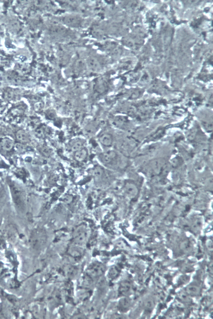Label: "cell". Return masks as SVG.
<instances>
[{
    "label": "cell",
    "instance_id": "cell-1",
    "mask_svg": "<svg viewBox=\"0 0 213 319\" xmlns=\"http://www.w3.org/2000/svg\"><path fill=\"white\" fill-rule=\"evenodd\" d=\"M13 200L15 205L21 211H24L26 208V197L22 188L14 182L9 183Z\"/></svg>",
    "mask_w": 213,
    "mask_h": 319
},
{
    "label": "cell",
    "instance_id": "cell-2",
    "mask_svg": "<svg viewBox=\"0 0 213 319\" xmlns=\"http://www.w3.org/2000/svg\"><path fill=\"white\" fill-rule=\"evenodd\" d=\"M46 241V233L42 229H36L31 233L29 242L30 246L35 250H39L42 248Z\"/></svg>",
    "mask_w": 213,
    "mask_h": 319
},
{
    "label": "cell",
    "instance_id": "cell-3",
    "mask_svg": "<svg viewBox=\"0 0 213 319\" xmlns=\"http://www.w3.org/2000/svg\"><path fill=\"white\" fill-rule=\"evenodd\" d=\"M106 267L102 263L95 262L92 263L88 267L86 270L87 275L91 278H98L101 276L105 272Z\"/></svg>",
    "mask_w": 213,
    "mask_h": 319
},
{
    "label": "cell",
    "instance_id": "cell-4",
    "mask_svg": "<svg viewBox=\"0 0 213 319\" xmlns=\"http://www.w3.org/2000/svg\"><path fill=\"white\" fill-rule=\"evenodd\" d=\"M4 237L8 242L15 244L17 242L19 238V233L16 226L13 224L7 225L3 230Z\"/></svg>",
    "mask_w": 213,
    "mask_h": 319
},
{
    "label": "cell",
    "instance_id": "cell-5",
    "mask_svg": "<svg viewBox=\"0 0 213 319\" xmlns=\"http://www.w3.org/2000/svg\"><path fill=\"white\" fill-rule=\"evenodd\" d=\"M88 237V231L84 226H79L73 235V240L76 244L82 245L86 242Z\"/></svg>",
    "mask_w": 213,
    "mask_h": 319
},
{
    "label": "cell",
    "instance_id": "cell-6",
    "mask_svg": "<svg viewBox=\"0 0 213 319\" xmlns=\"http://www.w3.org/2000/svg\"><path fill=\"white\" fill-rule=\"evenodd\" d=\"M116 156V154L115 152L113 151H109L101 154L99 157L104 163L109 164L113 161Z\"/></svg>",
    "mask_w": 213,
    "mask_h": 319
},
{
    "label": "cell",
    "instance_id": "cell-7",
    "mask_svg": "<svg viewBox=\"0 0 213 319\" xmlns=\"http://www.w3.org/2000/svg\"><path fill=\"white\" fill-rule=\"evenodd\" d=\"M99 141L105 146H111L113 143V136L110 133H103L99 136Z\"/></svg>",
    "mask_w": 213,
    "mask_h": 319
},
{
    "label": "cell",
    "instance_id": "cell-8",
    "mask_svg": "<svg viewBox=\"0 0 213 319\" xmlns=\"http://www.w3.org/2000/svg\"><path fill=\"white\" fill-rule=\"evenodd\" d=\"M64 21L66 24L71 27H77L82 23L81 19L79 17L75 16L66 17Z\"/></svg>",
    "mask_w": 213,
    "mask_h": 319
},
{
    "label": "cell",
    "instance_id": "cell-9",
    "mask_svg": "<svg viewBox=\"0 0 213 319\" xmlns=\"http://www.w3.org/2000/svg\"><path fill=\"white\" fill-rule=\"evenodd\" d=\"M88 151L86 149L82 148L81 149L75 152L74 158L77 161L81 162L87 158Z\"/></svg>",
    "mask_w": 213,
    "mask_h": 319
},
{
    "label": "cell",
    "instance_id": "cell-10",
    "mask_svg": "<svg viewBox=\"0 0 213 319\" xmlns=\"http://www.w3.org/2000/svg\"><path fill=\"white\" fill-rule=\"evenodd\" d=\"M17 138L23 142H27L29 140V136L27 133L23 130H20L16 134Z\"/></svg>",
    "mask_w": 213,
    "mask_h": 319
},
{
    "label": "cell",
    "instance_id": "cell-11",
    "mask_svg": "<svg viewBox=\"0 0 213 319\" xmlns=\"http://www.w3.org/2000/svg\"><path fill=\"white\" fill-rule=\"evenodd\" d=\"M129 305H130V302L128 299L126 298H124L121 299L119 301L118 305L119 308L121 311H126L128 308Z\"/></svg>",
    "mask_w": 213,
    "mask_h": 319
},
{
    "label": "cell",
    "instance_id": "cell-12",
    "mask_svg": "<svg viewBox=\"0 0 213 319\" xmlns=\"http://www.w3.org/2000/svg\"><path fill=\"white\" fill-rule=\"evenodd\" d=\"M13 142L9 138H4L2 143V148L3 149L6 151H9L13 147Z\"/></svg>",
    "mask_w": 213,
    "mask_h": 319
},
{
    "label": "cell",
    "instance_id": "cell-13",
    "mask_svg": "<svg viewBox=\"0 0 213 319\" xmlns=\"http://www.w3.org/2000/svg\"><path fill=\"white\" fill-rule=\"evenodd\" d=\"M130 283L128 281H125L121 284L119 288V292L121 295H123L128 292L130 289Z\"/></svg>",
    "mask_w": 213,
    "mask_h": 319
},
{
    "label": "cell",
    "instance_id": "cell-14",
    "mask_svg": "<svg viewBox=\"0 0 213 319\" xmlns=\"http://www.w3.org/2000/svg\"><path fill=\"white\" fill-rule=\"evenodd\" d=\"M77 269L74 266H68L65 268V272L68 276L72 278L76 275L77 273Z\"/></svg>",
    "mask_w": 213,
    "mask_h": 319
},
{
    "label": "cell",
    "instance_id": "cell-15",
    "mask_svg": "<svg viewBox=\"0 0 213 319\" xmlns=\"http://www.w3.org/2000/svg\"><path fill=\"white\" fill-rule=\"evenodd\" d=\"M69 254L73 258H79L81 256L82 252L79 249L73 248L69 250Z\"/></svg>",
    "mask_w": 213,
    "mask_h": 319
},
{
    "label": "cell",
    "instance_id": "cell-16",
    "mask_svg": "<svg viewBox=\"0 0 213 319\" xmlns=\"http://www.w3.org/2000/svg\"><path fill=\"white\" fill-rule=\"evenodd\" d=\"M119 272V270H118V268L116 267H111L109 270L108 275L110 278L113 279L117 276Z\"/></svg>",
    "mask_w": 213,
    "mask_h": 319
},
{
    "label": "cell",
    "instance_id": "cell-17",
    "mask_svg": "<svg viewBox=\"0 0 213 319\" xmlns=\"http://www.w3.org/2000/svg\"><path fill=\"white\" fill-rule=\"evenodd\" d=\"M103 170L100 167H96L94 168L93 171V176L96 178H100L103 174Z\"/></svg>",
    "mask_w": 213,
    "mask_h": 319
},
{
    "label": "cell",
    "instance_id": "cell-18",
    "mask_svg": "<svg viewBox=\"0 0 213 319\" xmlns=\"http://www.w3.org/2000/svg\"><path fill=\"white\" fill-rule=\"evenodd\" d=\"M83 145V143L81 140H77L73 144L71 149L73 151L75 152L82 148Z\"/></svg>",
    "mask_w": 213,
    "mask_h": 319
},
{
    "label": "cell",
    "instance_id": "cell-19",
    "mask_svg": "<svg viewBox=\"0 0 213 319\" xmlns=\"http://www.w3.org/2000/svg\"><path fill=\"white\" fill-rule=\"evenodd\" d=\"M41 152L42 154H43L46 157H49L51 154V150L48 147L43 146L41 149Z\"/></svg>",
    "mask_w": 213,
    "mask_h": 319
},
{
    "label": "cell",
    "instance_id": "cell-20",
    "mask_svg": "<svg viewBox=\"0 0 213 319\" xmlns=\"http://www.w3.org/2000/svg\"><path fill=\"white\" fill-rule=\"evenodd\" d=\"M89 64H90V66L92 68V69H94L95 70V69L96 70L97 68H98V63L95 59L90 60Z\"/></svg>",
    "mask_w": 213,
    "mask_h": 319
},
{
    "label": "cell",
    "instance_id": "cell-21",
    "mask_svg": "<svg viewBox=\"0 0 213 319\" xmlns=\"http://www.w3.org/2000/svg\"><path fill=\"white\" fill-rule=\"evenodd\" d=\"M198 289L195 286H189L187 288V291L189 293L195 294L197 292Z\"/></svg>",
    "mask_w": 213,
    "mask_h": 319
},
{
    "label": "cell",
    "instance_id": "cell-22",
    "mask_svg": "<svg viewBox=\"0 0 213 319\" xmlns=\"http://www.w3.org/2000/svg\"><path fill=\"white\" fill-rule=\"evenodd\" d=\"M34 108L35 111H41L42 110L43 108V103H37L35 105Z\"/></svg>",
    "mask_w": 213,
    "mask_h": 319
},
{
    "label": "cell",
    "instance_id": "cell-23",
    "mask_svg": "<svg viewBox=\"0 0 213 319\" xmlns=\"http://www.w3.org/2000/svg\"><path fill=\"white\" fill-rule=\"evenodd\" d=\"M72 197L70 196V195H67V196H65L63 198V201L67 203H69L72 202Z\"/></svg>",
    "mask_w": 213,
    "mask_h": 319
},
{
    "label": "cell",
    "instance_id": "cell-24",
    "mask_svg": "<svg viewBox=\"0 0 213 319\" xmlns=\"http://www.w3.org/2000/svg\"><path fill=\"white\" fill-rule=\"evenodd\" d=\"M147 307L149 310H150L153 308V303L151 301H149L147 303Z\"/></svg>",
    "mask_w": 213,
    "mask_h": 319
},
{
    "label": "cell",
    "instance_id": "cell-25",
    "mask_svg": "<svg viewBox=\"0 0 213 319\" xmlns=\"http://www.w3.org/2000/svg\"><path fill=\"white\" fill-rule=\"evenodd\" d=\"M50 114H49V115H48V117L50 118V119H53V118H54V117H55V115L54 113H53L52 112H50Z\"/></svg>",
    "mask_w": 213,
    "mask_h": 319
},
{
    "label": "cell",
    "instance_id": "cell-26",
    "mask_svg": "<svg viewBox=\"0 0 213 319\" xmlns=\"http://www.w3.org/2000/svg\"><path fill=\"white\" fill-rule=\"evenodd\" d=\"M0 130H1V126H0Z\"/></svg>",
    "mask_w": 213,
    "mask_h": 319
}]
</instances>
